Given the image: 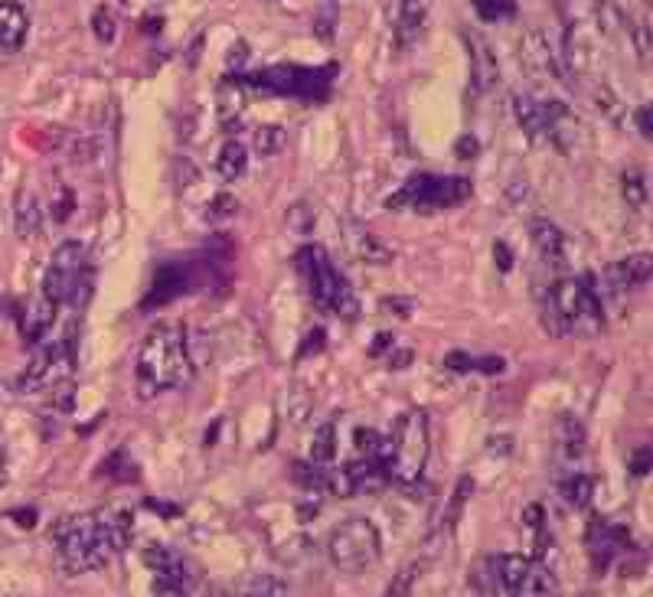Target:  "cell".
Segmentation results:
<instances>
[{"label":"cell","mask_w":653,"mask_h":597,"mask_svg":"<svg viewBox=\"0 0 653 597\" xmlns=\"http://www.w3.org/2000/svg\"><path fill=\"white\" fill-rule=\"evenodd\" d=\"M249 53H252V49H249V43H245V40H236V43H232L229 59H226L229 72H239V69L245 66V62H249Z\"/></svg>","instance_id":"ee69618b"},{"label":"cell","mask_w":653,"mask_h":597,"mask_svg":"<svg viewBox=\"0 0 653 597\" xmlns=\"http://www.w3.org/2000/svg\"><path fill=\"white\" fill-rule=\"evenodd\" d=\"M14 226L20 235H33L40 229V199H36L30 190H23L14 203Z\"/></svg>","instance_id":"f1b7e54d"},{"label":"cell","mask_w":653,"mask_h":597,"mask_svg":"<svg viewBox=\"0 0 653 597\" xmlns=\"http://www.w3.org/2000/svg\"><path fill=\"white\" fill-rule=\"evenodd\" d=\"M245 167H249V151L239 144V141H226L223 147H219V154H216V173L223 177L226 183H236Z\"/></svg>","instance_id":"4316f807"},{"label":"cell","mask_w":653,"mask_h":597,"mask_svg":"<svg viewBox=\"0 0 653 597\" xmlns=\"http://www.w3.org/2000/svg\"><path fill=\"white\" fill-rule=\"evenodd\" d=\"M464 43L467 53H471V85L474 92H490L500 79V59L494 53V43L487 40L484 33L477 30H464Z\"/></svg>","instance_id":"4fadbf2b"},{"label":"cell","mask_w":653,"mask_h":597,"mask_svg":"<svg viewBox=\"0 0 653 597\" xmlns=\"http://www.w3.org/2000/svg\"><path fill=\"white\" fill-rule=\"evenodd\" d=\"M627 33H631V40H634L637 59L647 66V62H650V30H647V27H640V23H631V20H627Z\"/></svg>","instance_id":"60d3db41"},{"label":"cell","mask_w":653,"mask_h":597,"mask_svg":"<svg viewBox=\"0 0 653 597\" xmlns=\"http://www.w3.org/2000/svg\"><path fill=\"white\" fill-rule=\"evenodd\" d=\"M562 59L575 79H598V46L591 40L585 23L572 20L562 33Z\"/></svg>","instance_id":"8fae6325"},{"label":"cell","mask_w":653,"mask_h":597,"mask_svg":"<svg viewBox=\"0 0 653 597\" xmlns=\"http://www.w3.org/2000/svg\"><path fill=\"white\" fill-rule=\"evenodd\" d=\"M621 193H624V203L631 209L647 206V177L637 167L624 170L621 173Z\"/></svg>","instance_id":"e575fe53"},{"label":"cell","mask_w":653,"mask_h":597,"mask_svg":"<svg viewBox=\"0 0 653 597\" xmlns=\"http://www.w3.org/2000/svg\"><path fill=\"white\" fill-rule=\"evenodd\" d=\"M412 363V350H405V353H396L392 356V369H405Z\"/></svg>","instance_id":"680465c9"},{"label":"cell","mask_w":653,"mask_h":597,"mask_svg":"<svg viewBox=\"0 0 653 597\" xmlns=\"http://www.w3.org/2000/svg\"><path fill=\"white\" fill-rule=\"evenodd\" d=\"M494 258H497V268L503 271V275H507V271L513 268V252H510V248L503 245V242L494 245Z\"/></svg>","instance_id":"816d5d0a"},{"label":"cell","mask_w":653,"mask_h":597,"mask_svg":"<svg viewBox=\"0 0 653 597\" xmlns=\"http://www.w3.org/2000/svg\"><path fill=\"white\" fill-rule=\"evenodd\" d=\"M650 474V447L644 444L640 451H634V460H631V477L644 480Z\"/></svg>","instance_id":"7dc6e473"},{"label":"cell","mask_w":653,"mask_h":597,"mask_svg":"<svg viewBox=\"0 0 653 597\" xmlns=\"http://www.w3.org/2000/svg\"><path fill=\"white\" fill-rule=\"evenodd\" d=\"M190 353L187 330L177 320H164L147 330L138 350V392L141 398H154L160 392L180 389L190 379Z\"/></svg>","instance_id":"6da1fadb"},{"label":"cell","mask_w":653,"mask_h":597,"mask_svg":"<svg viewBox=\"0 0 653 597\" xmlns=\"http://www.w3.org/2000/svg\"><path fill=\"white\" fill-rule=\"evenodd\" d=\"M474 14L484 23H507L516 17V0H474Z\"/></svg>","instance_id":"8d00e7d4"},{"label":"cell","mask_w":653,"mask_h":597,"mask_svg":"<svg viewBox=\"0 0 653 597\" xmlns=\"http://www.w3.org/2000/svg\"><path fill=\"white\" fill-rule=\"evenodd\" d=\"M242 111H245V85L236 72H229L216 85V115L226 128H232L242 118Z\"/></svg>","instance_id":"ffe728a7"},{"label":"cell","mask_w":653,"mask_h":597,"mask_svg":"<svg viewBox=\"0 0 653 597\" xmlns=\"http://www.w3.org/2000/svg\"><path fill=\"white\" fill-rule=\"evenodd\" d=\"M327 340H324V330H314L311 337H307V346H301V353H298V359L301 356H311V353H317L320 346H324Z\"/></svg>","instance_id":"f5cc1de1"},{"label":"cell","mask_w":653,"mask_h":597,"mask_svg":"<svg viewBox=\"0 0 653 597\" xmlns=\"http://www.w3.org/2000/svg\"><path fill=\"white\" fill-rule=\"evenodd\" d=\"M245 591H249V594H288V584H281L275 578H258Z\"/></svg>","instance_id":"bcb514c9"},{"label":"cell","mask_w":653,"mask_h":597,"mask_svg":"<svg viewBox=\"0 0 653 597\" xmlns=\"http://www.w3.org/2000/svg\"><path fill=\"white\" fill-rule=\"evenodd\" d=\"M445 369L448 372H458V376H461V372H471L474 369V359L467 356V353H448L445 356Z\"/></svg>","instance_id":"681fc988"},{"label":"cell","mask_w":653,"mask_h":597,"mask_svg":"<svg viewBox=\"0 0 653 597\" xmlns=\"http://www.w3.org/2000/svg\"><path fill=\"white\" fill-rule=\"evenodd\" d=\"M591 490H595V480L588 474H569L562 483H559V493L562 500L569 503L572 509H588L591 503Z\"/></svg>","instance_id":"f546056e"},{"label":"cell","mask_w":653,"mask_h":597,"mask_svg":"<svg viewBox=\"0 0 653 597\" xmlns=\"http://www.w3.org/2000/svg\"><path fill=\"white\" fill-rule=\"evenodd\" d=\"M523 532H526V542H529V549H533L536 562H546L549 549H552V536H549V526H546V506L529 503L523 509Z\"/></svg>","instance_id":"44dd1931"},{"label":"cell","mask_w":653,"mask_h":597,"mask_svg":"<svg viewBox=\"0 0 653 597\" xmlns=\"http://www.w3.org/2000/svg\"><path fill=\"white\" fill-rule=\"evenodd\" d=\"M520 62L523 72L536 85H552L559 82V59L552 53V46L542 30H523L520 36Z\"/></svg>","instance_id":"7c38bea8"},{"label":"cell","mask_w":653,"mask_h":597,"mask_svg":"<svg viewBox=\"0 0 653 597\" xmlns=\"http://www.w3.org/2000/svg\"><path fill=\"white\" fill-rule=\"evenodd\" d=\"M373 340H376V343L369 346V356H376V353H386L389 346H392V337H389V333H376Z\"/></svg>","instance_id":"6f0895ef"},{"label":"cell","mask_w":653,"mask_h":597,"mask_svg":"<svg viewBox=\"0 0 653 597\" xmlns=\"http://www.w3.org/2000/svg\"><path fill=\"white\" fill-rule=\"evenodd\" d=\"M503 366H507V363H503L500 356H484V359H474V369H477V372H487V376H500Z\"/></svg>","instance_id":"f907efd6"},{"label":"cell","mask_w":653,"mask_h":597,"mask_svg":"<svg viewBox=\"0 0 653 597\" xmlns=\"http://www.w3.org/2000/svg\"><path fill=\"white\" fill-rule=\"evenodd\" d=\"M595 23L605 36H621L627 33V17L614 0H595Z\"/></svg>","instance_id":"1f68e13d"},{"label":"cell","mask_w":653,"mask_h":597,"mask_svg":"<svg viewBox=\"0 0 653 597\" xmlns=\"http://www.w3.org/2000/svg\"><path fill=\"white\" fill-rule=\"evenodd\" d=\"M10 519H17L23 529H33L36 526V509H17V513H10Z\"/></svg>","instance_id":"11a10c76"},{"label":"cell","mask_w":653,"mask_h":597,"mask_svg":"<svg viewBox=\"0 0 653 597\" xmlns=\"http://www.w3.org/2000/svg\"><path fill=\"white\" fill-rule=\"evenodd\" d=\"M542 320L552 337H595L605 327V310H601L595 278H559L546 291L542 301Z\"/></svg>","instance_id":"7a4b0ae2"},{"label":"cell","mask_w":653,"mask_h":597,"mask_svg":"<svg viewBox=\"0 0 653 597\" xmlns=\"http://www.w3.org/2000/svg\"><path fill=\"white\" fill-rule=\"evenodd\" d=\"M56 310H59V304L53 301V297H46V294L40 291V297H36L33 310H30L27 317H23V337H27L30 343H40L43 333L49 330V323L56 320Z\"/></svg>","instance_id":"cb8c5ba5"},{"label":"cell","mask_w":653,"mask_h":597,"mask_svg":"<svg viewBox=\"0 0 653 597\" xmlns=\"http://www.w3.org/2000/svg\"><path fill=\"white\" fill-rule=\"evenodd\" d=\"M327 552H330L334 568L343 571V575H363V571L373 568L379 562V555H383V536H379V529L369 519L353 516V519H343L340 526L330 532Z\"/></svg>","instance_id":"52a82bcc"},{"label":"cell","mask_w":653,"mask_h":597,"mask_svg":"<svg viewBox=\"0 0 653 597\" xmlns=\"http://www.w3.org/2000/svg\"><path fill=\"white\" fill-rule=\"evenodd\" d=\"M53 552H56L59 568H63L69 578L105 568L108 558L115 555L112 545L105 539L98 513H72V516L59 519L53 529Z\"/></svg>","instance_id":"3957f363"},{"label":"cell","mask_w":653,"mask_h":597,"mask_svg":"<svg viewBox=\"0 0 653 597\" xmlns=\"http://www.w3.org/2000/svg\"><path fill=\"white\" fill-rule=\"evenodd\" d=\"M288 134L281 124H258L255 128V154L258 157H275L278 151H285Z\"/></svg>","instance_id":"d6a6232c"},{"label":"cell","mask_w":653,"mask_h":597,"mask_svg":"<svg viewBox=\"0 0 653 597\" xmlns=\"http://www.w3.org/2000/svg\"><path fill=\"white\" fill-rule=\"evenodd\" d=\"M89 275V261H85V245L69 239L63 245H56L53 258H49V268H46V278H43V294L53 297L56 304H66L76 284Z\"/></svg>","instance_id":"9c48e42d"},{"label":"cell","mask_w":653,"mask_h":597,"mask_svg":"<svg viewBox=\"0 0 653 597\" xmlns=\"http://www.w3.org/2000/svg\"><path fill=\"white\" fill-rule=\"evenodd\" d=\"M72 209H76V193H72V190H59L56 203H53V219L56 222H69L72 219Z\"/></svg>","instance_id":"b9f144b4"},{"label":"cell","mask_w":653,"mask_h":597,"mask_svg":"<svg viewBox=\"0 0 653 597\" xmlns=\"http://www.w3.org/2000/svg\"><path fill=\"white\" fill-rule=\"evenodd\" d=\"M621 542H624V532L621 529L608 526L605 519H591V526H588V552H591V562H595L598 571H608V565L621 552Z\"/></svg>","instance_id":"2e32d148"},{"label":"cell","mask_w":653,"mask_h":597,"mask_svg":"<svg viewBox=\"0 0 653 597\" xmlns=\"http://www.w3.org/2000/svg\"><path fill=\"white\" fill-rule=\"evenodd\" d=\"M190 288V268L180 265V261H167V265L157 268L154 275V284H151V294H147V301L141 307H164L170 301H177V297Z\"/></svg>","instance_id":"5bb4252c"},{"label":"cell","mask_w":653,"mask_h":597,"mask_svg":"<svg viewBox=\"0 0 653 597\" xmlns=\"http://www.w3.org/2000/svg\"><path fill=\"white\" fill-rule=\"evenodd\" d=\"M591 98H595V108L605 115L611 124H624V115H627V105L621 92H614V85L608 82H598L595 89H591Z\"/></svg>","instance_id":"83f0119b"},{"label":"cell","mask_w":653,"mask_h":597,"mask_svg":"<svg viewBox=\"0 0 653 597\" xmlns=\"http://www.w3.org/2000/svg\"><path fill=\"white\" fill-rule=\"evenodd\" d=\"M529 239H533V248L549 268H565V232L556 222L533 219L529 222Z\"/></svg>","instance_id":"9a60e30c"},{"label":"cell","mask_w":653,"mask_h":597,"mask_svg":"<svg viewBox=\"0 0 653 597\" xmlns=\"http://www.w3.org/2000/svg\"><path fill=\"white\" fill-rule=\"evenodd\" d=\"M487 454L490 457H510L513 454V438H507V434H494L487 444Z\"/></svg>","instance_id":"c3c4849f"},{"label":"cell","mask_w":653,"mask_h":597,"mask_svg":"<svg viewBox=\"0 0 653 597\" xmlns=\"http://www.w3.org/2000/svg\"><path fill=\"white\" fill-rule=\"evenodd\" d=\"M552 434H556V444H559L562 457L578 460V457L585 454L588 434H585V425H582V421H578L572 412H562V415L556 418V428H552Z\"/></svg>","instance_id":"603a6c76"},{"label":"cell","mask_w":653,"mask_h":597,"mask_svg":"<svg viewBox=\"0 0 653 597\" xmlns=\"http://www.w3.org/2000/svg\"><path fill=\"white\" fill-rule=\"evenodd\" d=\"M337 457V425H324L314 434V444H311V460L320 467L334 464Z\"/></svg>","instance_id":"d590c367"},{"label":"cell","mask_w":653,"mask_h":597,"mask_svg":"<svg viewBox=\"0 0 653 597\" xmlns=\"http://www.w3.org/2000/svg\"><path fill=\"white\" fill-rule=\"evenodd\" d=\"M92 33L98 36L102 43H115V20H112V14H108L105 7H98L95 14H92Z\"/></svg>","instance_id":"ab89813d"},{"label":"cell","mask_w":653,"mask_h":597,"mask_svg":"<svg viewBox=\"0 0 653 597\" xmlns=\"http://www.w3.org/2000/svg\"><path fill=\"white\" fill-rule=\"evenodd\" d=\"M650 281V255H627L621 261H614V265L608 268V284H611V291H634V288H644V284Z\"/></svg>","instance_id":"ac0fdd59"},{"label":"cell","mask_w":653,"mask_h":597,"mask_svg":"<svg viewBox=\"0 0 653 597\" xmlns=\"http://www.w3.org/2000/svg\"><path fill=\"white\" fill-rule=\"evenodd\" d=\"M291 470H294V480H298L304 490L327 493V470H317L311 464H294Z\"/></svg>","instance_id":"74e56055"},{"label":"cell","mask_w":653,"mask_h":597,"mask_svg":"<svg viewBox=\"0 0 653 597\" xmlns=\"http://www.w3.org/2000/svg\"><path fill=\"white\" fill-rule=\"evenodd\" d=\"M288 229L294 235H307V232H311L314 229V209L307 206V203H294L288 209Z\"/></svg>","instance_id":"f35d334b"},{"label":"cell","mask_w":653,"mask_h":597,"mask_svg":"<svg viewBox=\"0 0 653 597\" xmlns=\"http://www.w3.org/2000/svg\"><path fill=\"white\" fill-rule=\"evenodd\" d=\"M239 216V199L232 193H216L209 196V203L203 206V219L209 226H223V222L236 219Z\"/></svg>","instance_id":"836d02e7"},{"label":"cell","mask_w":653,"mask_h":597,"mask_svg":"<svg viewBox=\"0 0 653 597\" xmlns=\"http://www.w3.org/2000/svg\"><path fill=\"white\" fill-rule=\"evenodd\" d=\"M383 307L392 310V317L409 320V317H412V310H415V301H412V297H386Z\"/></svg>","instance_id":"f6af8a7d"},{"label":"cell","mask_w":653,"mask_h":597,"mask_svg":"<svg viewBox=\"0 0 653 597\" xmlns=\"http://www.w3.org/2000/svg\"><path fill=\"white\" fill-rule=\"evenodd\" d=\"M464 199H471V183L464 177H441V173H415L409 177L396 193L386 199L389 209H396V213H405V209H412V213H445V209L464 203Z\"/></svg>","instance_id":"8992f818"},{"label":"cell","mask_w":653,"mask_h":597,"mask_svg":"<svg viewBox=\"0 0 653 597\" xmlns=\"http://www.w3.org/2000/svg\"><path fill=\"white\" fill-rule=\"evenodd\" d=\"M484 581H474L477 591L487 594H520V597H539L556 591V578L546 568V562L526 555H487L484 562Z\"/></svg>","instance_id":"5b68a950"},{"label":"cell","mask_w":653,"mask_h":597,"mask_svg":"<svg viewBox=\"0 0 653 597\" xmlns=\"http://www.w3.org/2000/svg\"><path fill=\"white\" fill-rule=\"evenodd\" d=\"M0 483H4V454H0Z\"/></svg>","instance_id":"91938a15"},{"label":"cell","mask_w":653,"mask_h":597,"mask_svg":"<svg viewBox=\"0 0 653 597\" xmlns=\"http://www.w3.org/2000/svg\"><path fill=\"white\" fill-rule=\"evenodd\" d=\"M347 248H350L353 258L366 261V265H389V261L396 258V252H392V248L379 239L376 232H369L366 226H360V222L347 226Z\"/></svg>","instance_id":"e0dca14e"},{"label":"cell","mask_w":653,"mask_h":597,"mask_svg":"<svg viewBox=\"0 0 653 597\" xmlns=\"http://www.w3.org/2000/svg\"><path fill=\"white\" fill-rule=\"evenodd\" d=\"M53 356H56L53 346H40V353H36V356L30 359V366L23 369V376H20V389H23V392L40 389V385L46 382L49 366H53Z\"/></svg>","instance_id":"4dcf8cb0"},{"label":"cell","mask_w":653,"mask_h":597,"mask_svg":"<svg viewBox=\"0 0 653 597\" xmlns=\"http://www.w3.org/2000/svg\"><path fill=\"white\" fill-rule=\"evenodd\" d=\"M307 415H311V395H307L304 389H298L291 395V418H294V425H304Z\"/></svg>","instance_id":"7bdbcfd3"},{"label":"cell","mask_w":653,"mask_h":597,"mask_svg":"<svg viewBox=\"0 0 653 597\" xmlns=\"http://www.w3.org/2000/svg\"><path fill=\"white\" fill-rule=\"evenodd\" d=\"M542 105V118H546V141H552L562 154L575 157L588 144L585 124L575 115L572 105L559 102V98H546Z\"/></svg>","instance_id":"30bf717a"},{"label":"cell","mask_w":653,"mask_h":597,"mask_svg":"<svg viewBox=\"0 0 653 597\" xmlns=\"http://www.w3.org/2000/svg\"><path fill=\"white\" fill-rule=\"evenodd\" d=\"M98 519H102L112 552H125L131 545V513H125V509H105V513H98Z\"/></svg>","instance_id":"d4e9b609"},{"label":"cell","mask_w":653,"mask_h":597,"mask_svg":"<svg viewBox=\"0 0 653 597\" xmlns=\"http://www.w3.org/2000/svg\"><path fill=\"white\" fill-rule=\"evenodd\" d=\"M27 33H30L27 10L17 0H0V49L4 53H17L27 43Z\"/></svg>","instance_id":"d6986e66"},{"label":"cell","mask_w":653,"mask_h":597,"mask_svg":"<svg viewBox=\"0 0 653 597\" xmlns=\"http://www.w3.org/2000/svg\"><path fill=\"white\" fill-rule=\"evenodd\" d=\"M650 105H640V111H637V131L644 134V138H650Z\"/></svg>","instance_id":"db71d44e"},{"label":"cell","mask_w":653,"mask_h":597,"mask_svg":"<svg viewBox=\"0 0 653 597\" xmlns=\"http://www.w3.org/2000/svg\"><path fill=\"white\" fill-rule=\"evenodd\" d=\"M294 271H298V278L304 281V291L314 301V307L340 314L343 320L360 317V301H356L350 281L343 278L334 261H330L327 248L304 245L301 252L294 255Z\"/></svg>","instance_id":"277c9868"},{"label":"cell","mask_w":653,"mask_h":597,"mask_svg":"<svg viewBox=\"0 0 653 597\" xmlns=\"http://www.w3.org/2000/svg\"><path fill=\"white\" fill-rule=\"evenodd\" d=\"M454 151H458V157L471 160V157L477 154V141H474V138H461L458 144H454Z\"/></svg>","instance_id":"9f6ffc18"},{"label":"cell","mask_w":653,"mask_h":597,"mask_svg":"<svg viewBox=\"0 0 653 597\" xmlns=\"http://www.w3.org/2000/svg\"><path fill=\"white\" fill-rule=\"evenodd\" d=\"M428 4L425 0H402L399 7V46H412L425 27Z\"/></svg>","instance_id":"484cf974"},{"label":"cell","mask_w":653,"mask_h":597,"mask_svg":"<svg viewBox=\"0 0 653 597\" xmlns=\"http://www.w3.org/2000/svg\"><path fill=\"white\" fill-rule=\"evenodd\" d=\"M392 451H389V474L402 487L422 483V470L428 460V418L425 412H405L392 431Z\"/></svg>","instance_id":"ba28073f"},{"label":"cell","mask_w":653,"mask_h":597,"mask_svg":"<svg viewBox=\"0 0 653 597\" xmlns=\"http://www.w3.org/2000/svg\"><path fill=\"white\" fill-rule=\"evenodd\" d=\"M510 102H513V115H516V121H520L526 138L533 144L546 141V118H542V105L536 102V98H529L523 92H513Z\"/></svg>","instance_id":"7402d4cb"}]
</instances>
